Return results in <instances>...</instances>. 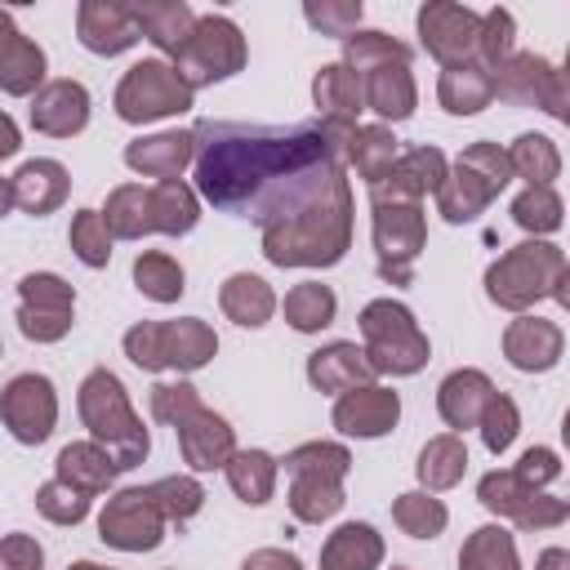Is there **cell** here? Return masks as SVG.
<instances>
[{"label":"cell","mask_w":570,"mask_h":570,"mask_svg":"<svg viewBox=\"0 0 570 570\" xmlns=\"http://www.w3.org/2000/svg\"><path fill=\"white\" fill-rule=\"evenodd\" d=\"M396 156L401 151H396V138H392L387 125H356L347 134V147H343V165H352L365 178V187H374L392 169Z\"/></svg>","instance_id":"d590c367"},{"label":"cell","mask_w":570,"mask_h":570,"mask_svg":"<svg viewBox=\"0 0 570 570\" xmlns=\"http://www.w3.org/2000/svg\"><path fill=\"white\" fill-rule=\"evenodd\" d=\"M414 472H419V481L428 485V494L459 485V481H463V472H468V445H463V436H454V432L432 436V441L419 450Z\"/></svg>","instance_id":"8d00e7d4"},{"label":"cell","mask_w":570,"mask_h":570,"mask_svg":"<svg viewBox=\"0 0 570 570\" xmlns=\"http://www.w3.org/2000/svg\"><path fill=\"white\" fill-rule=\"evenodd\" d=\"M67 240H71V254L85 267H107L111 263V232H107V223H102L98 209H76Z\"/></svg>","instance_id":"681fc988"},{"label":"cell","mask_w":570,"mask_h":570,"mask_svg":"<svg viewBox=\"0 0 570 570\" xmlns=\"http://www.w3.org/2000/svg\"><path fill=\"white\" fill-rule=\"evenodd\" d=\"M76 405H80V419H85V428H89V441L111 454L116 472H129V468H138V463L147 459L151 436H147L142 419L134 414L125 383H120L107 365H98V370L85 374Z\"/></svg>","instance_id":"3957f363"},{"label":"cell","mask_w":570,"mask_h":570,"mask_svg":"<svg viewBox=\"0 0 570 570\" xmlns=\"http://www.w3.org/2000/svg\"><path fill=\"white\" fill-rule=\"evenodd\" d=\"M45 80V49L36 40H27L13 18L0 9V89L13 98L36 94Z\"/></svg>","instance_id":"d4e9b609"},{"label":"cell","mask_w":570,"mask_h":570,"mask_svg":"<svg viewBox=\"0 0 570 570\" xmlns=\"http://www.w3.org/2000/svg\"><path fill=\"white\" fill-rule=\"evenodd\" d=\"M352 245V187L347 174L303 205L294 218L263 227V258L272 267H334Z\"/></svg>","instance_id":"7a4b0ae2"},{"label":"cell","mask_w":570,"mask_h":570,"mask_svg":"<svg viewBox=\"0 0 570 570\" xmlns=\"http://www.w3.org/2000/svg\"><path fill=\"white\" fill-rule=\"evenodd\" d=\"M374 209V258H379V276L387 285H410L414 281V263L428 245V218L423 205H370Z\"/></svg>","instance_id":"8fae6325"},{"label":"cell","mask_w":570,"mask_h":570,"mask_svg":"<svg viewBox=\"0 0 570 570\" xmlns=\"http://www.w3.org/2000/svg\"><path fill=\"white\" fill-rule=\"evenodd\" d=\"M566 254L548 240H521L512 245L508 254H499L490 267H485V294L490 303H499L503 312H525L534 307L539 298H557L566 303Z\"/></svg>","instance_id":"277c9868"},{"label":"cell","mask_w":570,"mask_h":570,"mask_svg":"<svg viewBox=\"0 0 570 570\" xmlns=\"http://www.w3.org/2000/svg\"><path fill=\"white\" fill-rule=\"evenodd\" d=\"M512 183L508 151L499 142H472L459 151V160L445 169V183L436 187V214L445 223H472L485 214V205Z\"/></svg>","instance_id":"52a82bcc"},{"label":"cell","mask_w":570,"mask_h":570,"mask_svg":"<svg viewBox=\"0 0 570 570\" xmlns=\"http://www.w3.org/2000/svg\"><path fill=\"white\" fill-rule=\"evenodd\" d=\"M134 9V27H138V36H147L160 53H178L183 45H187V36H191V27H196V13H191V4H183V0H142V4H129Z\"/></svg>","instance_id":"4dcf8cb0"},{"label":"cell","mask_w":570,"mask_h":570,"mask_svg":"<svg viewBox=\"0 0 570 570\" xmlns=\"http://www.w3.org/2000/svg\"><path fill=\"white\" fill-rule=\"evenodd\" d=\"M196 156V142H191V129H165V134H151V138H134L125 147V165L142 178H156V183H169L178 178Z\"/></svg>","instance_id":"cb8c5ba5"},{"label":"cell","mask_w":570,"mask_h":570,"mask_svg":"<svg viewBox=\"0 0 570 570\" xmlns=\"http://www.w3.org/2000/svg\"><path fill=\"white\" fill-rule=\"evenodd\" d=\"M361 94H365V107L379 120H410L414 107H419V89H414L410 62H387V67L365 71L361 76Z\"/></svg>","instance_id":"83f0119b"},{"label":"cell","mask_w":570,"mask_h":570,"mask_svg":"<svg viewBox=\"0 0 570 570\" xmlns=\"http://www.w3.org/2000/svg\"><path fill=\"white\" fill-rule=\"evenodd\" d=\"M476 499H481L485 512L508 517L517 530H552V525H561L570 517V503L566 499H552L543 490H530L512 472H485L476 481Z\"/></svg>","instance_id":"9a60e30c"},{"label":"cell","mask_w":570,"mask_h":570,"mask_svg":"<svg viewBox=\"0 0 570 570\" xmlns=\"http://www.w3.org/2000/svg\"><path fill=\"white\" fill-rule=\"evenodd\" d=\"M312 98L321 111V125L334 129H356V116L365 111V94H361V76L347 71L343 62H325L312 80Z\"/></svg>","instance_id":"484cf974"},{"label":"cell","mask_w":570,"mask_h":570,"mask_svg":"<svg viewBox=\"0 0 570 570\" xmlns=\"http://www.w3.org/2000/svg\"><path fill=\"white\" fill-rule=\"evenodd\" d=\"M476 36H481V13L468 4L432 0L419 9V40L441 67L476 62Z\"/></svg>","instance_id":"2e32d148"},{"label":"cell","mask_w":570,"mask_h":570,"mask_svg":"<svg viewBox=\"0 0 570 570\" xmlns=\"http://www.w3.org/2000/svg\"><path fill=\"white\" fill-rule=\"evenodd\" d=\"M561 214H566V205H561V196H557L552 187H525V191L512 200V223H517L521 232H534V236L557 232V227H561Z\"/></svg>","instance_id":"c3c4849f"},{"label":"cell","mask_w":570,"mask_h":570,"mask_svg":"<svg viewBox=\"0 0 570 570\" xmlns=\"http://www.w3.org/2000/svg\"><path fill=\"white\" fill-rule=\"evenodd\" d=\"M383 566V534L365 521L338 525L321 548V570H379Z\"/></svg>","instance_id":"1f68e13d"},{"label":"cell","mask_w":570,"mask_h":570,"mask_svg":"<svg viewBox=\"0 0 570 570\" xmlns=\"http://www.w3.org/2000/svg\"><path fill=\"white\" fill-rule=\"evenodd\" d=\"M387 62H410V45H401L396 36L387 31H352L343 40V67L365 76L374 67H387Z\"/></svg>","instance_id":"f6af8a7d"},{"label":"cell","mask_w":570,"mask_h":570,"mask_svg":"<svg viewBox=\"0 0 570 570\" xmlns=\"http://www.w3.org/2000/svg\"><path fill=\"white\" fill-rule=\"evenodd\" d=\"M392 570H405V566H392Z\"/></svg>","instance_id":"e7e4bbea"},{"label":"cell","mask_w":570,"mask_h":570,"mask_svg":"<svg viewBox=\"0 0 570 570\" xmlns=\"http://www.w3.org/2000/svg\"><path fill=\"white\" fill-rule=\"evenodd\" d=\"M374 379V370L365 365V352L356 343H325L307 356V383L316 392H352V387H365Z\"/></svg>","instance_id":"4316f807"},{"label":"cell","mask_w":570,"mask_h":570,"mask_svg":"<svg viewBox=\"0 0 570 570\" xmlns=\"http://www.w3.org/2000/svg\"><path fill=\"white\" fill-rule=\"evenodd\" d=\"M347 134L352 129H334L321 120H303V125L200 120L191 129L196 191L214 209L254 218L258 227L285 223L343 178Z\"/></svg>","instance_id":"6da1fadb"},{"label":"cell","mask_w":570,"mask_h":570,"mask_svg":"<svg viewBox=\"0 0 570 570\" xmlns=\"http://www.w3.org/2000/svg\"><path fill=\"white\" fill-rule=\"evenodd\" d=\"M178 450H183V463L191 468V472H214V468H227V459L236 454V432L227 428V419L223 414H214V410H196V414H187L178 428Z\"/></svg>","instance_id":"44dd1931"},{"label":"cell","mask_w":570,"mask_h":570,"mask_svg":"<svg viewBox=\"0 0 570 570\" xmlns=\"http://www.w3.org/2000/svg\"><path fill=\"white\" fill-rule=\"evenodd\" d=\"M276 468H281V463H276L267 450H236L223 472H227L232 494H236L240 503L258 508V503H267L272 490H276Z\"/></svg>","instance_id":"f35d334b"},{"label":"cell","mask_w":570,"mask_h":570,"mask_svg":"<svg viewBox=\"0 0 570 570\" xmlns=\"http://www.w3.org/2000/svg\"><path fill=\"white\" fill-rule=\"evenodd\" d=\"M289 472V512L303 525L330 521L347 499H343V476L352 472V454L338 441H307L285 454Z\"/></svg>","instance_id":"5b68a950"},{"label":"cell","mask_w":570,"mask_h":570,"mask_svg":"<svg viewBox=\"0 0 570 570\" xmlns=\"http://www.w3.org/2000/svg\"><path fill=\"white\" fill-rule=\"evenodd\" d=\"M18 147H22V138H18V125H13V120L0 111V160H9Z\"/></svg>","instance_id":"91938a15"},{"label":"cell","mask_w":570,"mask_h":570,"mask_svg":"<svg viewBox=\"0 0 570 570\" xmlns=\"http://www.w3.org/2000/svg\"><path fill=\"white\" fill-rule=\"evenodd\" d=\"M401 419V396L392 387H379V383H365V387H352L334 401V428L343 436H356V441H374V436H387Z\"/></svg>","instance_id":"d6986e66"},{"label":"cell","mask_w":570,"mask_h":570,"mask_svg":"<svg viewBox=\"0 0 570 570\" xmlns=\"http://www.w3.org/2000/svg\"><path fill=\"white\" fill-rule=\"evenodd\" d=\"M76 316V289L53 272H31L18 281V330L31 343L67 338Z\"/></svg>","instance_id":"5bb4252c"},{"label":"cell","mask_w":570,"mask_h":570,"mask_svg":"<svg viewBox=\"0 0 570 570\" xmlns=\"http://www.w3.org/2000/svg\"><path fill=\"white\" fill-rule=\"evenodd\" d=\"M196 410H200V392H196L191 383L174 379V383H156V387H151V419L178 428V423H183L187 414H196Z\"/></svg>","instance_id":"11a10c76"},{"label":"cell","mask_w":570,"mask_h":570,"mask_svg":"<svg viewBox=\"0 0 570 570\" xmlns=\"http://www.w3.org/2000/svg\"><path fill=\"white\" fill-rule=\"evenodd\" d=\"M191 89L178 80V71L160 58L134 62L116 85V116L125 125H151L165 116H183L191 107Z\"/></svg>","instance_id":"30bf717a"},{"label":"cell","mask_w":570,"mask_h":570,"mask_svg":"<svg viewBox=\"0 0 570 570\" xmlns=\"http://www.w3.org/2000/svg\"><path fill=\"white\" fill-rule=\"evenodd\" d=\"M281 307H285V321H289L298 334H316V330H325V325L334 321L338 298H334L330 285H321V281H303V285H294V289L285 294Z\"/></svg>","instance_id":"7bdbcfd3"},{"label":"cell","mask_w":570,"mask_h":570,"mask_svg":"<svg viewBox=\"0 0 570 570\" xmlns=\"http://www.w3.org/2000/svg\"><path fill=\"white\" fill-rule=\"evenodd\" d=\"M165 525L169 521L156 508L147 485H129V490L111 494L107 508L98 512V539L107 548H120V552H151V548H160Z\"/></svg>","instance_id":"4fadbf2b"},{"label":"cell","mask_w":570,"mask_h":570,"mask_svg":"<svg viewBox=\"0 0 570 570\" xmlns=\"http://www.w3.org/2000/svg\"><path fill=\"white\" fill-rule=\"evenodd\" d=\"M521 485H530V490H543V485H552L557 476H561V459H557V450H548V445H530L521 459H517V468H508Z\"/></svg>","instance_id":"9f6ffc18"},{"label":"cell","mask_w":570,"mask_h":570,"mask_svg":"<svg viewBox=\"0 0 570 570\" xmlns=\"http://www.w3.org/2000/svg\"><path fill=\"white\" fill-rule=\"evenodd\" d=\"M534 570H570V552L566 548H543L539 561H534Z\"/></svg>","instance_id":"94428289"},{"label":"cell","mask_w":570,"mask_h":570,"mask_svg":"<svg viewBox=\"0 0 570 570\" xmlns=\"http://www.w3.org/2000/svg\"><path fill=\"white\" fill-rule=\"evenodd\" d=\"M71 191V178L58 160H27L18 174H13V205L27 209L31 218H45L53 214Z\"/></svg>","instance_id":"f546056e"},{"label":"cell","mask_w":570,"mask_h":570,"mask_svg":"<svg viewBox=\"0 0 570 570\" xmlns=\"http://www.w3.org/2000/svg\"><path fill=\"white\" fill-rule=\"evenodd\" d=\"M76 36L89 53L116 58V53L134 49V40H138L134 9L120 4V0H85L80 13H76Z\"/></svg>","instance_id":"7402d4cb"},{"label":"cell","mask_w":570,"mask_h":570,"mask_svg":"<svg viewBox=\"0 0 570 570\" xmlns=\"http://www.w3.org/2000/svg\"><path fill=\"white\" fill-rule=\"evenodd\" d=\"M445 169H450V160L441 147H410L370 187V205H419L428 191L436 196V187L445 183Z\"/></svg>","instance_id":"ac0fdd59"},{"label":"cell","mask_w":570,"mask_h":570,"mask_svg":"<svg viewBox=\"0 0 570 570\" xmlns=\"http://www.w3.org/2000/svg\"><path fill=\"white\" fill-rule=\"evenodd\" d=\"M169 67H174L178 80L196 94L200 85L227 80V76H236V71L245 67V36H240V27H236L232 18L205 13V18H196L187 45L174 53Z\"/></svg>","instance_id":"9c48e42d"},{"label":"cell","mask_w":570,"mask_h":570,"mask_svg":"<svg viewBox=\"0 0 570 570\" xmlns=\"http://www.w3.org/2000/svg\"><path fill=\"white\" fill-rule=\"evenodd\" d=\"M31 125L49 138H71L89 125V89L80 80H49L31 94Z\"/></svg>","instance_id":"603a6c76"},{"label":"cell","mask_w":570,"mask_h":570,"mask_svg":"<svg viewBox=\"0 0 570 570\" xmlns=\"http://www.w3.org/2000/svg\"><path fill=\"white\" fill-rule=\"evenodd\" d=\"M392 521H396L410 539H436V534L445 530L450 512H445V503H441L436 494H428V490H405V494H396V503H392Z\"/></svg>","instance_id":"bcb514c9"},{"label":"cell","mask_w":570,"mask_h":570,"mask_svg":"<svg viewBox=\"0 0 570 570\" xmlns=\"http://www.w3.org/2000/svg\"><path fill=\"white\" fill-rule=\"evenodd\" d=\"M494 98L503 102H517V107H539L548 111L552 120H566V107H570V85H566V71L539 53H512L494 76Z\"/></svg>","instance_id":"7c38bea8"},{"label":"cell","mask_w":570,"mask_h":570,"mask_svg":"<svg viewBox=\"0 0 570 570\" xmlns=\"http://www.w3.org/2000/svg\"><path fill=\"white\" fill-rule=\"evenodd\" d=\"M111 240H138V236H151V187H138V183H125L107 196V209H98Z\"/></svg>","instance_id":"74e56055"},{"label":"cell","mask_w":570,"mask_h":570,"mask_svg":"<svg viewBox=\"0 0 570 570\" xmlns=\"http://www.w3.org/2000/svg\"><path fill=\"white\" fill-rule=\"evenodd\" d=\"M134 285L138 294H147L151 303H178L183 289H187V276L178 267V258L160 254V249H147L134 258Z\"/></svg>","instance_id":"ee69618b"},{"label":"cell","mask_w":570,"mask_h":570,"mask_svg":"<svg viewBox=\"0 0 570 570\" xmlns=\"http://www.w3.org/2000/svg\"><path fill=\"white\" fill-rule=\"evenodd\" d=\"M218 307H223L227 321H236V325H245V330H258V325L272 321V312H276V294H272V285H267L263 276H254V272H236V276L223 281V289H218Z\"/></svg>","instance_id":"d6a6232c"},{"label":"cell","mask_w":570,"mask_h":570,"mask_svg":"<svg viewBox=\"0 0 570 570\" xmlns=\"http://www.w3.org/2000/svg\"><path fill=\"white\" fill-rule=\"evenodd\" d=\"M356 325H361V338H365V347H361L365 352V365L374 374H392V379L419 374L428 365V356H432L428 334L419 330L414 312L405 303H396V298L365 303L361 316H356Z\"/></svg>","instance_id":"8992f818"},{"label":"cell","mask_w":570,"mask_h":570,"mask_svg":"<svg viewBox=\"0 0 570 570\" xmlns=\"http://www.w3.org/2000/svg\"><path fill=\"white\" fill-rule=\"evenodd\" d=\"M490 396H494V383L481 370H454L436 387V410H441L445 428H454V436H459V432L476 428V419H481Z\"/></svg>","instance_id":"f1b7e54d"},{"label":"cell","mask_w":570,"mask_h":570,"mask_svg":"<svg viewBox=\"0 0 570 570\" xmlns=\"http://www.w3.org/2000/svg\"><path fill=\"white\" fill-rule=\"evenodd\" d=\"M566 352V334L557 321H543V316H517L508 330H503V356L508 365L525 370V374H543L561 361Z\"/></svg>","instance_id":"ffe728a7"},{"label":"cell","mask_w":570,"mask_h":570,"mask_svg":"<svg viewBox=\"0 0 570 570\" xmlns=\"http://www.w3.org/2000/svg\"><path fill=\"white\" fill-rule=\"evenodd\" d=\"M476 428H481L485 450H490V454H503V450L517 441V432H521V410H517V401H512L508 392H494V396L485 401Z\"/></svg>","instance_id":"816d5d0a"},{"label":"cell","mask_w":570,"mask_h":570,"mask_svg":"<svg viewBox=\"0 0 570 570\" xmlns=\"http://www.w3.org/2000/svg\"><path fill=\"white\" fill-rule=\"evenodd\" d=\"M0 352H4V347H0Z\"/></svg>","instance_id":"03108f58"},{"label":"cell","mask_w":570,"mask_h":570,"mask_svg":"<svg viewBox=\"0 0 570 570\" xmlns=\"http://www.w3.org/2000/svg\"><path fill=\"white\" fill-rule=\"evenodd\" d=\"M196 218H200V196L183 178H169V183L151 187V232L187 236L196 227Z\"/></svg>","instance_id":"ab89813d"},{"label":"cell","mask_w":570,"mask_h":570,"mask_svg":"<svg viewBox=\"0 0 570 570\" xmlns=\"http://www.w3.org/2000/svg\"><path fill=\"white\" fill-rule=\"evenodd\" d=\"M36 508H40V517L45 521H53V525H80L85 517H89V494H80L76 485H67V481H45L40 490H36Z\"/></svg>","instance_id":"f5cc1de1"},{"label":"cell","mask_w":570,"mask_h":570,"mask_svg":"<svg viewBox=\"0 0 570 570\" xmlns=\"http://www.w3.org/2000/svg\"><path fill=\"white\" fill-rule=\"evenodd\" d=\"M58 481H67V485H76L80 494H107L111 490V481H116V463H111V454L102 450V445H94V441H71V445H62L58 450Z\"/></svg>","instance_id":"836d02e7"},{"label":"cell","mask_w":570,"mask_h":570,"mask_svg":"<svg viewBox=\"0 0 570 570\" xmlns=\"http://www.w3.org/2000/svg\"><path fill=\"white\" fill-rule=\"evenodd\" d=\"M512 40H517V22H512V13L508 9H485L481 13V36H476V67H485L490 76L517 53L512 49Z\"/></svg>","instance_id":"7dc6e473"},{"label":"cell","mask_w":570,"mask_h":570,"mask_svg":"<svg viewBox=\"0 0 570 570\" xmlns=\"http://www.w3.org/2000/svg\"><path fill=\"white\" fill-rule=\"evenodd\" d=\"M147 490H151L156 508L165 512V521H178V525L191 521V517L205 508V490H200L196 476H160V481H151Z\"/></svg>","instance_id":"f907efd6"},{"label":"cell","mask_w":570,"mask_h":570,"mask_svg":"<svg viewBox=\"0 0 570 570\" xmlns=\"http://www.w3.org/2000/svg\"><path fill=\"white\" fill-rule=\"evenodd\" d=\"M67 570H111V566H98V561H76V566H67Z\"/></svg>","instance_id":"be15d7a7"},{"label":"cell","mask_w":570,"mask_h":570,"mask_svg":"<svg viewBox=\"0 0 570 570\" xmlns=\"http://www.w3.org/2000/svg\"><path fill=\"white\" fill-rule=\"evenodd\" d=\"M0 570H45V548L31 534H4L0 539Z\"/></svg>","instance_id":"6f0895ef"},{"label":"cell","mask_w":570,"mask_h":570,"mask_svg":"<svg viewBox=\"0 0 570 570\" xmlns=\"http://www.w3.org/2000/svg\"><path fill=\"white\" fill-rule=\"evenodd\" d=\"M218 352V334L200 316H178V321H138L125 330V356L138 370H178L191 374L209 365Z\"/></svg>","instance_id":"ba28073f"},{"label":"cell","mask_w":570,"mask_h":570,"mask_svg":"<svg viewBox=\"0 0 570 570\" xmlns=\"http://www.w3.org/2000/svg\"><path fill=\"white\" fill-rule=\"evenodd\" d=\"M459 570H521L517 539L503 525H481L459 548Z\"/></svg>","instance_id":"b9f144b4"},{"label":"cell","mask_w":570,"mask_h":570,"mask_svg":"<svg viewBox=\"0 0 570 570\" xmlns=\"http://www.w3.org/2000/svg\"><path fill=\"white\" fill-rule=\"evenodd\" d=\"M361 0H307L303 4V18H307V27H316L321 36H338V40H347L352 31H361Z\"/></svg>","instance_id":"db71d44e"},{"label":"cell","mask_w":570,"mask_h":570,"mask_svg":"<svg viewBox=\"0 0 570 570\" xmlns=\"http://www.w3.org/2000/svg\"><path fill=\"white\" fill-rule=\"evenodd\" d=\"M436 102L450 111V116H476L494 102V85H490V71L468 62V67H445L441 80H436Z\"/></svg>","instance_id":"e575fe53"},{"label":"cell","mask_w":570,"mask_h":570,"mask_svg":"<svg viewBox=\"0 0 570 570\" xmlns=\"http://www.w3.org/2000/svg\"><path fill=\"white\" fill-rule=\"evenodd\" d=\"M240 570H303V561L294 552H285V548H258V552L245 557Z\"/></svg>","instance_id":"680465c9"},{"label":"cell","mask_w":570,"mask_h":570,"mask_svg":"<svg viewBox=\"0 0 570 570\" xmlns=\"http://www.w3.org/2000/svg\"><path fill=\"white\" fill-rule=\"evenodd\" d=\"M508 151V165H512V178H525L530 187H552V178L561 174V151L552 138L543 134H521Z\"/></svg>","instance_id":"60d3db41"},{"label":"cell","mask_w":570,"mask_h":570,"mask_svg":"<svg viewBox=\"0 0 570 570\" xmlns=\"http://www.w3.org/2000/svg\"><path fill=\"white\" fill-rule=\"evenodd\" d=\"M0 423L22 445H40L58 423V396L45 374H18L0 387Z\"/></svg>","instance_id":"e0dca14e"},{"label":"cell","mask_w":570,"mask_h":570,"mask_svg":"<svg viewBox=\"0 0 570 570\" xmlns=\"http://www.w3.org/2000/svg\"><path fill=\"white\" fill-rule=\"evenodd\" d=\"M13 209V178H0V218Z\"/></svg>","instance_id":"6125c7cd"}]
</instances>
